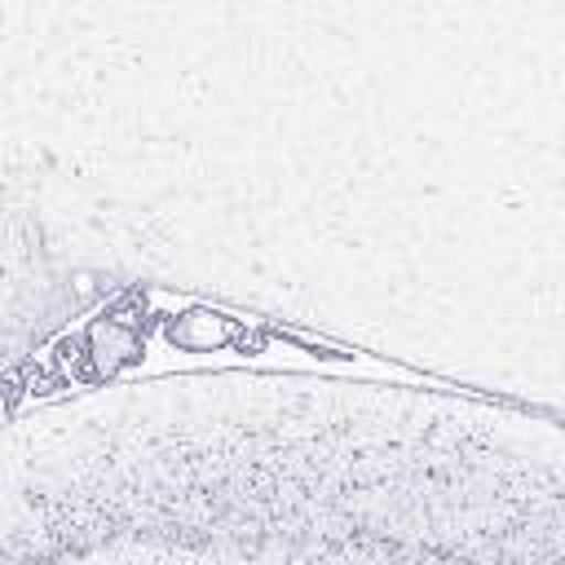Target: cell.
Returning <instances> with one entry per match:
<instances>
[{
	"instance_id": "1",
	"label": "cell",
	"mask_w": 565,
	"mask_h": 565,
	"mask_svg": "<svg viewBox=\"0 0 565 565\" xmlns=\"http://www.w3.org/2000/svg\"><path fill=\"white\" fill-rule=\"evenodd\" d=\"M168 335H172V344H181V349H212V344L230 340V322H225L221 313H190V318H181Z\"/></svg>"
}]
</instances>
